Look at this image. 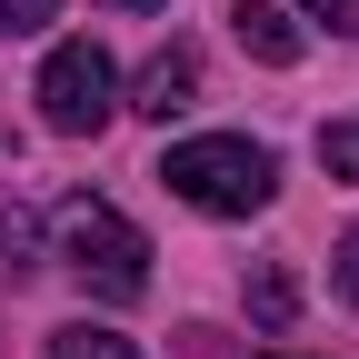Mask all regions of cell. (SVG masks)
Segmentation results:
<instances>
[{
  "mask_svg": "<svg viewBox=\"0 0 359 359\" xmlns=\"http://www.w3.org/2000/svg\"><path fill=\"white\" fill-rule=\"evenodd\" d=\"M160 180H170V200H190L200 219H250L280 190V160L259 140H240V130H200V140H180L160 160Z\"/></svg>",
  "mask_w": 359,
  "mask_h": 359,
  "instance_id": "1",
  "label": "cell"
},
{
  "mask_svg": "<svg viewBox=\"0 0 359 359\" xmlns=\"http://www.w3.org/2000/svg\"><path fill=\"white\" fill-rule=\"evenodd\" d=\"M50 250H60L100 299H140V290H150V240L130 230L110 200H90V190H70V200L50 210Z\"/></svg>",
  "mask_w": 359,
  "mask_h": 359,
  "instance_id": "2",
  "label": "cell"
},
{
  "mask_svg": "<svg viewBox=\"0 0 359 359\" xmlns=\"http://www.w3.org/2000/svg\"><path fill=\"white\" fill-rule=\"evenodd\" d=\"M40 120L60 130V140H90V130H110V110H120V70H110V50L100 40H60L50 60H40Z\"/></svg>",
  "mask_w": 359,
  "mask_h": 359,
  "instance_id": "3",
  "label": "cell"
},
{
  "mask_svg": "<svg viewBox=\"0 0 359 359\" xmlns=\"http://www.w3.org/2000/svg\"><path fill=\"white\" fill-rule=\"evenodd\" d=\"M190 100H200V50H190V40H170V50L140 60V80H130L120 110H140V120H180Z\"/></svg>",
  "mask_w": 359,
  "mask_h": 359,
  "instance_id": "4",
  "label": "cell"
},
{
  "mask_svg": "<svg viewBox=\"0 0 359 359\" xmlns=\"http://www.w3.org/2000/svg\"><path fill=\"white\" fill-rule=\"evenodd\" d=\"M230 30H240V50H250V60H269V70H290V60L309 50V30L280 11V0H230Z\"/></svg>",
  "mask_w": 359,
  "mask_h": 359,
  "instance_id": "5",
  "label": "cell"
},
{
  "mask_svg": "<svg viewBox=\"0 0 359 359\" xmlns=\"http://www.w3.org/2000/svg\"><path fill=\"white\" fill-rule=\"evenodd\" d=\"M50 359H140L120 330H100V320H70V330H50Z\"/></svg>",
  "mask_w": 359,
  "mask_h": 359,
  "instance_id": "6",
  "label": "cell"
},
{
  "mask_svg": "<svg viewBox=\"0 0 359 359\" xmlns=\"http://www.w3.org/2000/svg\"><path fill=\"white\" fill-rule=\"evenodd\" d=\"M290 309H299V280H290V269H259V280H250V320L259 330H290Z\"/></svg>",
  "mask_w": 359,
  "mask_h": 359,
  "instance_id": "7",
  "label": "cell"
},
{
  "mask_svg": "<svg viewBox=\"0 0 359 359\" xmlns=\"http://www.w3.org/2000/svg\"><path fill=\"white\" fill-rule=\"evenodd\" d=\"M320 170L330 180H359V120H330L320 130Z\"/></svg>",
  "mask_w": 359,
  "mask_h": 359,
  "instance_id": "8",
  "label": "cell"
},
{
  "mask_svg": "<svg viewBox=\"0 0 359 359\" xmlns=\"http://www.w3.org/2000/svg\"><path fill=\"white\" fill-rule=\"evenodd\" d=\"M50 20H60V0H0V40H30Z\"/></svg>",
  "mask_w": 359,
  "mask_h": 359,
  "instance_id": "9",
  "label": "cell"
},
{
  "mask_svg": "<svg viewBox=\"0 0 359 359\" xmlns=\"http://www.w3.org/2000/svg\"><path fill=\"white\" fill-rule=\"evenodd\" d=\"M0 269H30V210H0Z\"/></svg>",
  "mask_w": 359,
  "mask_h": 359,
  "instance_id": "10",
  "label": "cell"
},
{
  "mask_svg": "<svg viewBox=\"0 0 359 359\" xmlns=\"http://www.w3.org/2000/svg\"><path fill=\"white\" fill-rule=\"evenodd\" d=\"M339 299L359 309V219H349V230H339Z\"/></svg>",
  "mask_w": 359,
  "mask_h": 359,
  "instance_id": "11",
  "label": "cell"
},
{
  "mask_svg": "<svg viewBox=\"0 0 359 359\" xmlns=\"http://www.w3.org/2000/svg\"><path fill=\"white\" fill-rule=\"evenodd\" d=\"M299 11H309V20H330V30H349V20H359V0H299Z\"/></svg>",
  "mask_w": 359,
  "mask_h": 359,
  "instance_id": "12",
  "label": "cell"
},
{
  "mask_svg": "<svg viewBox=\"0 0 359 359\" xmlns=\"http://www.w3.org/2000/svg\"><path fill=\"white\" fill-rule=\"evenodd\" d=\"M110 11H170V0H110Z\"/></svg>",
  "mask_w": 359,
  "mask_h": 359,
  "instance_id": "13",
  "label": "cell"
}]
</instances>
